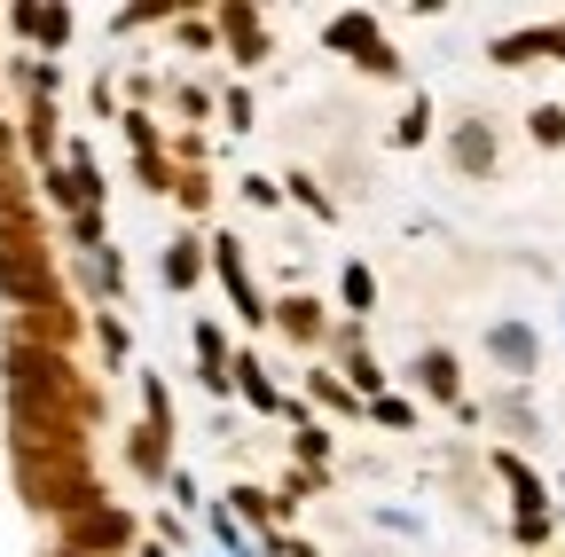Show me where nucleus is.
<instances>
[{"label": "nucleus", "mask_w": 565, "mask_h": 557, "mask_svg": "<svg viewBox=\"0 0 565 557\" xmlns=\"http://www.w3.org/2000/svg\"><path fill=\"white\" fill-rule=\"evenodd\" d=\"M24 486H32V503H47V511H63V518L87 511V471H79V456H24Z\"/></svg>", "instance_id": "nucleus-1"}, {"label": "nucleus", "mask_w": 565, "mask_h": 557, "mask_svg": "<svg viewBox=\"0 0 565 557\" xmlns=\"http://www.w3.org/2000/svg\"><path fill=\"white\" fill-rule=\"evenodd\" d=\"M9 369H17V400H63V408H71V377H63L55 354H32V345H17Z\"/></svg>", "instance_id": "nucleus-2"}, {"label": "nucleus", "mask_w": 565, "mask_h": 557, "mask_svg": "<svg viewBox=\"0 0 565 557\" xmlns=\"http://www.w3.org/2000/svg\"><path fill=\"white\" fill-rule=\"evenodd\" d=\"M71 542H79V549H118V542H126V518H118V511H95V503H87L79 518H71Z\"/></svg>", "instance_id": "nucleus-3"}, {"label": "nucleus", "mask_w": 565, "mask_h": 557, "mask_svg": "<svg viewBox=\"0 0 565 557\" xmlns=\"http://www.w3.org/2000/svg\"><path fill=\"white\" fill-rule=\"evenodd\" d=\"M494 354H503V362H534V338L526 330H494Z\"/></svg>", "instance_id": "nucleus-4"}, {"label": "nucleus", "mask_w": 565, "mask_h": 557, "mask_svg": "<svg viewBox=\"0 0 565 557\" xmlns=\"http://www.w3.org/2000/svg\"><path fill=\"white\" fill-rule=\"evenodd\" d=\"M24 32H40V40H63V9H24Z\"/></svg>", "instance_id": "nucleus-5"}]
</instances>
